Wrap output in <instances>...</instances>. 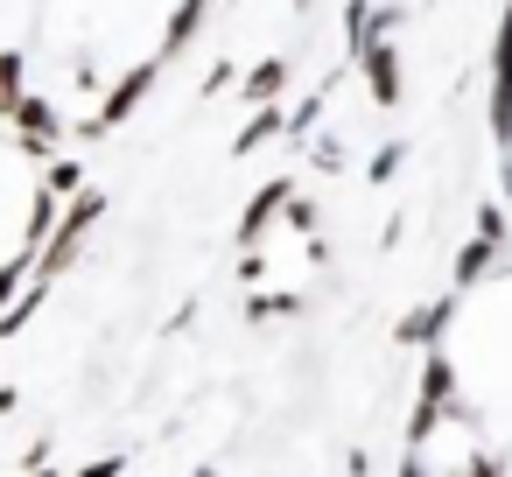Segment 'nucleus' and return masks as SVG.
Masks as SVG:
<instances>
[{
	"label": "nucleus",
	"instance_id": "1",
	"mask_svg": "<svg viewBox=\"0 0 512 477\" xmlns=\"http://www.w3.org/2000/svg\"><path fill=\"white\" fill-rule=\"evenodd\" d=\"M428 351L442 358L456 414L470 428H512V267H491L484 281L456 288L442 309V337Z\"/></svg>",
	"mask_w": 512,
	"mask_h": 477
},
{
	"label": "nucleus",
	"instance_id": "2",
	"mask_svg": "<svg viewBox=\"0 0 512 477\" xmlns=\"http://www.w3.org/2000/svg\"><path fill=\"white\" fill-rule=\"evenodd\" d=\"M29 99V57L22 50H0V120Z\"/></svg>",
	"mask_w": 512,
	"mask_h": 477
},
{
	"label": "nucleus",
	"instance_id": "3",
	"mask_svg": "<svg viewBox=\"0 0 512 477\" xmlns=\"http://www.w3.org/2000/svg\"><path fill=\"white\" fill-rule=\"evenodd\" d=\"M120 470H127V456H106V463H92L85 477H120Z\"/></svg>",
	"mask_w": 512,
	"mask_h": 477
}]
</instances>
